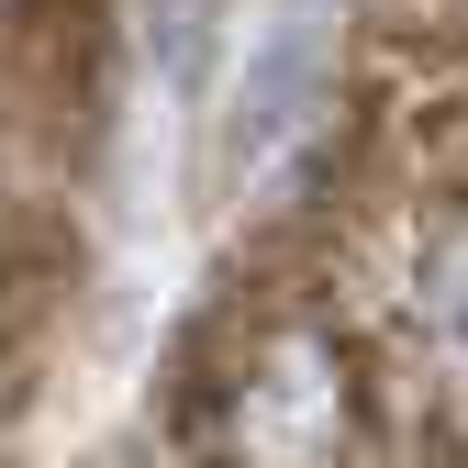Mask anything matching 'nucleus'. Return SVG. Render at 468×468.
Here are the masks:
<instances>
[{"label": "nucleus", "instance_id": "f257e3e1", "mask_svg": "<svg viewBox=\"0 0 468 468\" xmlns=\"http://www.w3.org/2000/svg\"><path fill=\"white\" fill-rule=\"evenodd\" d=\"M313 101H324V23L313 12H279L246 56V90H234V123H223V156L246 167V156H279L290 134L313 123Z\"/></svg>", "mask_w": 468, "mask_h": 468}, {"label": "nucleus", "instance_id": "f03ea898", "mask_svg": "<svg viewBox=\"0 0 468 468\" xmlns=\"http://www.w3.org/2000/svg\"><path fill=\"white\" fill-rule=\"evenodd\" d=\"M335 424H346V390H335V368H324V346L290 335L279 357L257 368V390H246V446H257L268 468H302Z\"/></svg>", "mask_w": 468, "mask_h": 468}, {"label": "nucleus", "instance_id": "7ed1b4c3", "mask_svg": "<svg viewBox=\"0 0 468 468\" xmlns=\"http://www.w3.org/2000/svg\"><path fill=\"white\" fill-rule=\"evenodd\" d=\"M413 324L446 368H468V212H446L413 257Z\"/></svg>", "mask_w": 468, "mask_h": 468}]
</instances>
